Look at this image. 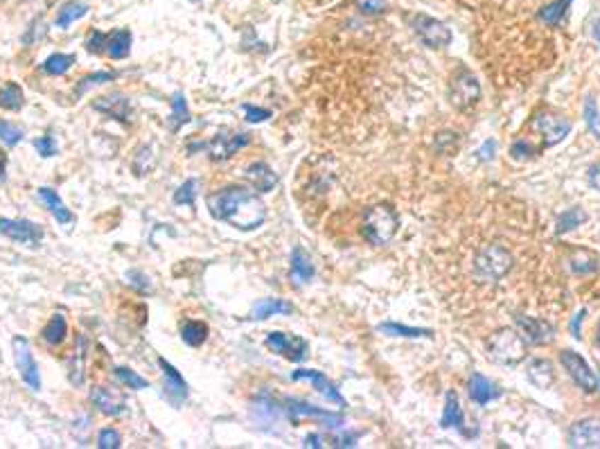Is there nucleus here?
Instances as JSON below:
<instances>
[{"label":"nucleus","mask_w":600,"mask_h":449,"mask_svg":"<svg viewBox=\"0 0 600 449\" xmlns=\"http://www.w3.org/2000/svg\"><path fill=\"white\" fill-rule=\"evenodd\" d=\"M357 7L363 14H379L386 7V0H357Z\"/></svg>","instance_id":"obj_48"},{"label":"nucleus","mask_w":600,"mask_h":449,"mask_svg":"<svg viewBox=\"0 0 600 449\" xmlns=\"http://www.w3.org/2000/svg\"><path fill=\"white\" fill-rule=\"evenodd\" d=\"M91 402L100 414L115 418L127 411V397L113 386H93L91 388Z\"/></svg>","instance_id":"obj_13"},{"label":"nucleus","mask_w":600,"mask_h":449,"mask_svg":"<svg viewBox=\"0 0 600 449\" xmlns=\"http://www.w3.org/2000/svg\"><path fill=\"white\" fill-rule=\"evenodd\" d=\"M499 395H501L499 388L489 380H485L483 375H474V377L470 380V397L479 407H485L487 402H492V399H497Z\"/></svg>","instance_id":"obj_26"},{"label":"nucleus","mask_w":600,"mask_h":449,"mask_svg":"<svg viewBox=\"0 0 600 449\" xmlns=\"http://www.w3.org/2000/svg\"><path fill=\"white\" fill-rule=\"evenodd\" d=\"M34 149L39 152L43 159H50V156L57 154V142H55L52 136H41V138L34 140Z\"/></svg>","instance_id":"obj_47"},{"label":"nucleus","mask_w":600,"mask_h":449,"mask_svg":"<svg viewBox=\"0 0 600 449\" xmlns=\"http://www.w3.org/2000/svg\"><path fill=\"white\" fill-rule=\"evenodd\" d=\"M41 336H43V341L50 343V346L64 343L66 336H68V321H66L64 314H55V317L50 319V323L43 327Z\"/></svg>","instance_id":"obj_29"},{"label":"nucleus","mask_w":600,"mask_h":449,"mask_svg":"<svg viewBox=\"0 0 600 449\" xmlns=\"http://www.w3.org/2000/svg\"><path fill=\"white\" fill-rule=\"evenodd\" d=\"M208 334H210V330H208V325L203 321H188V323H183V327H181V339L190 348L203 346Z\"/></svg>","instance_id":"obj_30"},{"label":"nucleus","mask_w":600,"mask_h":449,"mask_svg":"<svg viewBox=\"0 0 600 449\" xmlns=\"http://www.w3.org/2000/svg\"><path fill=\"white\" fill-rule=\"evenodd\" d=\"M400 228V217L390 205L377 203L366 210L363 217V237L375 246H384L395 237Z\"/></svg>","instance_id":"obj_2"},{"label":"nucleus","mask_w":600,"mask_h":449,"mask_svg":"<svg viewBox=\"0 0 600 449\" xmlns=\"http://www.w3.org/2000/svg\"><path fill=\"white\" fill-rule=\"evenodd\" d=\"M197 190H199V181L197 178H188L186 183H181L176 188V192L171 194V201H174L176 205H194V201H197Z\"/></svg>","instance_id":"obj_37"},{"label":"nucleus","mask_w":600,"mask_h":449,"mask_svg":"<svg viewBox=\"0 0 600 449\" xmlns=\"http://www.w3.org/2000/svg\"><path fill=\"white\" fill-rule=\"evenodd\" d=\"M5 172H7V159L5 156H0V181L5 178Z\"/></svg>","instance_id":"obj_54"},{"label":"nucleus","mask_w":600,"mask_h":449,"mask_svg":"<svg viewBox=\"0 0 600 449\" xmlns=\"http://www.w3.org/2000/svg\"><path fill=\"white\" fill-rule=\"evenodd\" d=\"M528 380L537 386V388H548L555 382V373L553 366L546 359H533L528 366Z\"/></svg>","instance_id":"obj_28"},{"label":"nucleus","mask_w":600,"mask_h":449,"mask_svg":"<svg viewBox=\"0 0 600 449\" xmlns=\"http://www.w3.org/2000/svg\"><path fill=\"white\" fill-rule=\"evenodd\" d=\"M589 183H591V188L600 190V163L589 169Z\"/></svg>","instance_id":"obj_51"},{"label":"nucleus","mask_w":600,"mask_h":449,"mask_svg":"<svg viewBox=\"0 0 600 449\" xmlns=\"http://www.w3.org/2000/svg\"><path fill=\"white\" fill-rule=\"evenodd\" d=\"M120 75H122L120 70H100V72H93V75H86V77H81L79 84H77L75 97L79 100V97H81L86 91H89V89L100 86V84H104V81H113V79H118Z\"/></svg>","instance_id":"obj_32"},{"label":"nucleus","mask_w":600,"mask_h":449,"mask_svg":"<svg viewBox=\"0 0 600 449\" xmlns=\"http://www.w3.org/2000/svg\"><path fill=\"white\" fill-rule=\"evenodd\" d=\"M479 97H481V84L476 81V77L470 70H460L449 86L451 104H454L458 111H468V108H472L479 102Z\"/></svg>","instance_id":"obj_8"},{"label":"nucleus","mask_w":600,"mask_h":449,"mask_svg":"<svg viewBox=\"0 0 600 449\" xmlns=\"http://www.w3.org/2000/svg\"><path fill=\"white\" fill-rule=\"evenodd\" d=\"M208 210L217 222H224L237 230L260 228L266 222V205L255 192L242 186H226L208 197Z\"/></svg>","instance_id":"obj_1"},{"label":"nucleus","mask_w":600,"mask_h":449,"mask_svg":"<svg viewBox=\"0 0 600 449\" xmlns=\"http://www.w3.org/2000/svg\"><path fill=\"white\" fill-rule=\"evenodd\" d=\"M72 64H75V57H72V55L55 52V55H50L41 64V70L45 72V75H50V77H61V75H66V72L72 68Z\"/></svg>","instance_id":"obj_31"},{"label":"nucleus","mask_w":600,"mask_h":449,"mask_svg":"<svg viewBox=\"0 0 600 449\" xmlns=\"http://www.w3.org/2000/svg\"><path fill=\"white\" fill-rule=\"evenodd\" d=\"M291 380L293 382H310V384H314V388L318 393H323L329 402H334V404H339V407H346V399L341 397V393L336 391L334 388V384L329 382L327 377L323 373H318V370H310V368H300V370H293L291 373Z\"/></svg>","instance_id":"obj_16"},{"label":"nucleus","mask_w":600,"mask_h":449,"mask_svg":"<svg viewBox=\"0 0 600 449\" xmlns=\"http://www.w3.org/2000/svg\"><path fill=\"white\" fill-rule=\"evenodd\" d=\"M571 447H600V420L587 418L575 422L569 429Z\"/></svg>","instance_id":"obj_17"},{"label":"nucleus","mask_w":600,"mask_h":449,"mask_svg":"<svg viewBox=\"0 0 600 449\" xmlns=\"http://www.w3.org/2000/svg\"><path fill=\"white\" fill-rule=\"evenodd\" d=\"M244 176L249 178V183L257 190V192H271L278 186V174L273 172L266 163H253L247 167Z\"/></svg>","instance_id":"obj_21"},{"label":"nucleus","mask_w":600,"mask_h":449,"mask_svg":"<svg viewBox=\"0 0 600 449\" xmlns=\"http://www.w3.org/2000/svg\"><path fill=\"white\" fill-rule=\"evenodd\" d=\"M487 348H489L492 359L499 363H506V366L519 363L526 357V353H528L526 339L514 330H499L497 334H492V339H489Z\"/></svg>","instance_id":"obj_5"},{"label":"nucleus","mask_w":600,"mask_h":449,"mask_svg":"<svg viewBox=\"0 0 600 449\" xmlns=\"http://www.w3.org/2000/svg\"><path fill=\"white\" fill-rule=\"evenodd\" d=\"M169 104H171V113L167 118V125H169L171 133H176L192 120L190 118V108H188V100H186V95H183V93H176L169 100Z\"/></svg>","instance_id":"obj_27"},{"label":"nucleus","mask_w":600,"mask_h":449,"mask_svg":"<svg viewBox=\"0 0 600 449\" xmlns=\"http://www.w3.org/2000/svg\"><path fill=\"white\" fill-rule=\"evenodd\" d=\"M11 346H14V363H16V370L21 375V380L26 382L32 391H41V373H39V366H36V361H34L30 341L26 336H14Z\"/></svg>","instance_id":"obj_7"},{"label":"nucleus","mask_w":600,"mask_h":449,"mask_svg":"<svg viewBox=\"0 0 600 449\" xmlns=\"http://www.w3.org/2000/svg\"><path fill=\"white\" fill-rule=\"evenodd\" d=\"M293 305L287 300H280V298H262L257 300L253 309H251V317L253 321H264V319H271L276 314H291Z\"/></svg>","instance_id":"obj_22"},{"label":"nucleus","mask_w":600,"mask_h":449,"mask_svg":"<svg viewBox=\"0 0 600 449\" xmlns=\"http://www.w3.org/2000/svg\"><path fill=\"white\" fill-rule=\"evenodd\" d=\"M97 447L100 449H118V447H122V436L115 429L106 427L97 433Z\"/></svg>","instance_id":"obj_44"},{"label":"nucleus","mask_w":600,"mask_h":449,"mask_svg":"<svg viewBox=\"0 0 600 449\" xmlns=\"http://www.w3.org/2000/svg\"><path fill=\"white\" fill-rule=\"evenodd\" d=\"M251 144V136L249 133H226L222 131L219 136H215L213 140H199V142H190L188 144V152L192 154L194 149L197 152H208V156H210V161H228L230 156H235L239 149L249 147Z\"/></svg>","instance_id":"obj_4"},{"label":"nucleus","mask_w":600,"mask_h":449,"mask_svg":"<svg viewBox=\"0 0 600 449\" xmlns=\"http://www.w3.org/2000/svg\"><path fill=\"white\" fill-rule=\"evenodd\" d=\"M21 140H23V131L14 125L5 123V120H0V142H5L7 147H16Z\"/></svg>","instance_id":"obj_43"},{"label":"nucleus","mask_w":600,"mask_h":449,"mask_svg":"<svg viewBox=\"0 0 600 449\" xmlns=\"http://www.w3.org/2000/svg\"><path fill=\"white\" fill-rule=\"evenodd\" d=\"M533 129L540 131V136L544 138L546 147H553V144L562 142L571 131V123L560 115H540L533 120Z\"/></svg>","instance_id":"obj_15"},{"label":"nucleus","mask_w":600,"mask_h":449,"mask_svg":"<svg viewBox=\"0 0 600 449\" xmlns=\"http://www.w3.org/2000/svg\"><path fill=\"white\" fill-rule=\"evenodd\" d=\"M533 152H535V149H533L526 140H519V142L512 144V154L517 156V159H526V156H531Z\"/></svg>","instance_id":"obj_49"},{"label":"nucleus","mask_w":600,"mask_h":449,"mask_svg":"<svg viewBox=\"0 0 600 449\" xmlns=\"http://www.w3.org/2000/svg\"><path fill=\"white\" fill-rule=\"evenodd\" d=\"M86 50L93 52V55L106 52V34L100 32V30H93L89 39H86Z\"/></svg>","instance_id":"obj_45"},{"label":"nucleus","mask_w":600,"mask_h":449,"mask_svg":"<svg viewBox=\"0 0 600 449\" xmlns=\"http://www.w3.org/2000/svg\"><path fill=\"white\" fill-rule=\"evenodd\" d=\"M242 111H244V115H247L249 123H253V125L264 123V120L271 118V111H266V108H260L255 104H242Z\"/></svg>","instance_id":"obj_46"},{"label":"nucleus","mask_w":600,"mask_h":449,"mask_svg":"<svg viewBox=\"0 0 600 449\" xmlns=\"http://www.w3.org/2000/svg\"><path fill=\"white\" fill-rule=\"evenodd\" d=\"M594 36H596V39L600 41V21L596 23V25H594Z\"/></svg>","instance_id":"obj_55"},{"label":"nucleus","mask_w":600,"mask_h":449,"mask_svg":"<svg viewBox=\"0 0 600 449\" xmlns=\"http://www.w3.org/2000/svg\"><path fill=\"white\" fill-rule=\"evenodd\" d=\"M93 108L104 113L106 118L118 120V123H122V125L131 123V118H133V106L129 102V97L122 95V93H111L106 97H97V100L93 102Z\"/></svg>","instance_id":"obj_14"},{"label":"nucleus","mask_w":600,"mask_h":449,"mask_svg":"<svg viewBox=\"0 0 600 449\" xmlns=\"http://www.w3.org/2000/svg\"><path fill=\"white\" fill-rule=\"evenodd\" d=\"M584 123L594 131V136L600 138V113H598L594 97H587V102H584Z\"/></svg>","instance_id":"obj_42"},{"label":"nucleus","mask_w":600,"mask_h":449,"mask_svg":"<svg viewBox=\"0 0 600 449\" xmlns=\"http://www.w3.org/2000/svg\"><path fill=\"white\" fill-rule=\"evenodd\" d=\"M287 414L289 418L296 422L298 418H316V420H323L327 427H339V424H343V418L336 416V414H329V411L325 409H318V407H310L305 402H287Z\"/></svg>","instance_id":"obj_18"},{"label":"nucleus","mask_w":600,"mask_h":449,"mask_svg":"<svg viewBox=\"0 0 600 449\" xmlns=\"http://www.w3.org/2000/svg\"><path fill=\"white\" fill-rule=\"evenodd\" d=\"M113 373H115V377H118L122 384H125L127 388H133V391H142V388H149V382H147L145 377H140L136 370L127 368V366H118V368H113Z\"/></svg>","instance_id":"obj_39"},{"label":"nucleus","mask_w":600,"mask_h":449,"mask_svg":"<svg viewBox=\"0 0 600 449\" xmlns=\"http://www.w3.org/2000/svg\"><path fill=\"white\" fill-rule=\"evenodd\" d=\"M131 41L133 36L129 30H113L106 34V55L113 59V62H120V59H127L131 52Z\"/></svg>","instance_id":"obj_23"},{"label":"nucleus","mask_w":600,"mask_h":449,"mask_svg":"<svg viewBox=\"0 0 600 449\" xmlns=\"http://www.w3.org/2000/svg\"><path fill=\"white\" fill-rule=\"evenodd\" d=\"M158 366H161L163 377H165V382H163V397L167 399L171 407H176V409L183 407V404H186L188 395H190L188 382L181 377V373L174 366H171L167 359L158 357Z\"/></svg>","instance_id":"obj_10"},{"label":"nucleus","mask_w":600,"mask_h":449,"mask_svg":"<svg viewBox=\"0 0 600 449\" xmlns=\"http://www.w3.org/2000/svg\"><path fill=\"white\" fill-rule=\"evenodd\" d=\"M23 104H26V95H23V89L18 84H7V86L0 89V106L7 108V111H21Z\"/></svg>","instance_id":"obj_34"},{"label":"nucleus","mask_w":600,"mask_h":449,"mask_svg":"<svg viewBox=\"0 0 600 449\" xmlns=\"http://www.w3.org/2000/svg\"><path fill=\"white\" fill-rule=\"evenodd\" d=\"M86 353H89V341H86L84 334H77V348L75 355L68 361V377L75 386L84 384V370H86Z\"/></svg>","instance_id":"obj_25"},{"label":"nucleus","mask_w":600,"mask_h":449,"mask_svg":"<svg viewBox=\"0 0 600 449\" xmlns=\"http://www.w3.org/2000/svg\"><path fill=\"white\" fill-rule=\"evenodd\" d=\"M582 319H584V309L575 314V317H573V323H571V330H573V336H575V339H580V336H582V334H580V323H582Z\"/></svg>","instance_id":"obj_50"},{"label":"nucleus","mask_w":600,"mask_h":449,"mask_svg":"<svg viewBox=\"0 0 600 449\" xmlns=\"http://www.w3.org/2000/svg\"><path fill=\"white\" fill-rule=\"evenodd\" d=\"M571 269L578 273V275H587V273H596L600 269V260L596 256H591V253H578V256L571 258Z\"/></svg>","instance_id":"obj_38"},{"label":"nucleus","mask_w":600,"mask_h":449,"mask_svg":"<svg viewBox=\"0 0 600 449\" xmlns=\"http://www.w3.org/2000/svg\"><path fill=\"white\" fill-rule=\"evenodd\" d=\"M440 424H443L445 429L449 427H463V411H460V404H458V397L454 391L447 393V399H445V414H443V420H440Z\"/></svg>","instance_id":"obj_33"},{"label":"nucleus","mask_w":600,"mask_h":449,"mask_svg":"<svg viewBox=\"0 0 600 449\" xmlns=\"http://www.w3.org/2000/svg\"><path fill=\"white\" fill-rule=\"evenodd\" d=\"M302 445L305 447H321V436H307Z\"/></svg>","instance_id":"obj_53"},{"label":"nucleus","mask_w":600,"mask_h":449,"mask_svg":"<svg viewBox=\"0 0 600 449\" xmlns=\"http://www.w3.org/2000/svg\"><path fill=\"white\" fill-rule=\"evenodd\" d=\"M560 361H562V366H565V370L571 375V380L578 384L582 391H587V393L596 391V388H598L596 375L589 368V363H587L578 353H573V350H565V353L560 355Z\"/></svg>","instance_id":"obj_12"},{"label":"nucleus","mask_w":600,"mask_h":449,"mask_svg":"<svg viewBox=\"0 0 600 449\" xmlns=\"http://www.w3.org/2000/svg\"><path fill=\"white\" fill-rule=\"evenodd\" d=\"M514 321H517V325L526 332V339H528L531 343H546L553 339V327H550L546 321L523 317V314H517Z\"/></svg>","instance_id":"obj_20"},{"label":"nucleus","mask_w":600,"mask_h":449,"mask_svg":"<svg viewBox=\"0 0 600 449\" xmlns=\"http://www.w3.org/2000/svg\"><path fill=\"white\" fill-rule=\"evenodd\" d=\"M379 330L390 336H431V330H420V327H407L400 323H382Z\"/></svg>","instance_id":"obj_41"},{"label":"nucleus","mask_w":600,"mask_h":449,"mask_svg":"<svg viewBox=\"0 0 600 449\" xmlns=\"http://www.w3.org/2000/svg\"><path fill=\"white\" fill-rule=\"evenodd\" d=\"M479 154H481V159H483V161H489V159H492V154H494V142H492V140H487V142L483 144V147H481V152H479Z\"/></svg>","instance_id":"obj_52"},{"label":"nucleus","mask_w":600,"mask_h":449,"mask_svg":"<svg viewBox=\"0 0 600 449\" xmlns=\"http://www.w3.org/2000/svg\"><path fill=\"white\" fill-rule=\"evenodd\" d=\"M39 199L45 203V208L52 212L55 220L61 224V226H72L75 224V215L70 212V208H66V203L61 201L59 192L52 190V188H39Z\"/></svg>","instance_id":"obj_19"},{"label":"nucleus","mask_w":600,"mask_h":449,"mask_svg":"<svg viewBox=\"0 0 600 449\" xmlns=\"http://www.w3.org/2000/svg\"><path fill=\"white\" fill-rule=\"evenodd\" d=\"M312 278H314L312 258L300 246H296L291 253V280L296 285H305V283H310Z\"/></svg>","instance_id":"obj_24"},{"label":"nucleus","mask_w":600,"mask_h":449,"mask_svg":"<svg viewBox=\"0 0 600 449\" xmlns=\"http://www.w3.org/2000/svg\"><path fill=\"white\" fill-rule=\"evenodd\" d=\"M598 343H600V323H598Z\"/></svg>","instance_id":"obj_56"},{"label":"nucleus","mask_w":600,"mask_h":449,"mask_svg":"<svg viewBox=\"0 0 600 449\" xmlns=\"http://www.w3.org/2000/svg\"><path fill=\"white\" fill-rule=\"evenodd\" d=\"M571 3L573 0H555V3L546 5L544 9H540V21L546 23V25H560V21L565 18Z\"/></svg>","instance_id":"obj_36"},{"label":"nucleus","mask_w":600,"mask_h":449,"mask_svg":"<svg viewBox=\"0 0 600 449\" xmlns=\"http://www.w3.org/2000/svg\"><path fill=\"white\" fill-rule=\"evenodd\" d=\"M86 14H89V5L79 3V0H72V3L64 5V9L59 11V16H57V28H68L70 23H75V21L84 18Z\"/></svg>","instance_id":"obj_35"},{"label":"nucleus","mask_w":600,"mask_h":449,"mask_svg":"<svg viewBox=\"0 0 600 449\" xmlns=\"http://www.w3.org/2000/svg\"><path fill=\"white\" fill-rule=\"evenodd\" d=\"M512 266V256L504 244H487L474 256V275L481 283L501 280Z\"/></svg>","instance_id":"obj_3"},{"label":"nucleus","mask_w":600,"mask_h":449,"mask_svg":"<svg viewBox=\"0 0 600 449\" xmlns=\"http://www.w3.org/2000/svg\"><path fill=\"white\" fill-rule=\"evenodd\" d=\"M411 25H413L415 34L420 36V41L429 47H445V45L451 43L449 28L445 25V23H440L431 16H424V14L415 16Z\"/></svg>","instance_id":"obj_11"},{"label":"nucleus","mask_w":600,"mask_h":449,"mask_svg":"<svg viewBox=\"0 0 600 449\" xmlns=\"http://www.w3.org/2000/svg\"><path fill=\"white\" fill-rule=\"evenodd\" d=\"M264 346L271 350V353L285 357L289 361H296V363L307 357V341L300 336H293V334L271 332L264 339Z\"/></svg>","instance_id":"obj_9"},{"label":"nucleus","mask_w":600,"mask_h":449,"mask_svg":"<svg viewBox=\"0 0 600 449\" xmlns=\"http://www.w3.org/2000/svg\"><path fill=\"white\" fill-rule=\"evenodd\" d=\"M584 220H587V215H584L582 208H569V210L557 220V233H567V230L578 228V226L584 224Z\"/></svg>","instance_id":"obj_40"},{"label":"nucleus","mask_w":600,"mask_h":449,"mask_svg":"<svg viewBox=\"0 0 600 449\" xmlns=\"http://www.w3.org/2000/svg\"><path fill=\"white\" fill-rule=\"evenodd\" d=\"M0 235L16 241L23 246H39L43 241V228L30 220H9V217H0Z\"/></svg>","instance_id":"obj_6"}]
</instances>
